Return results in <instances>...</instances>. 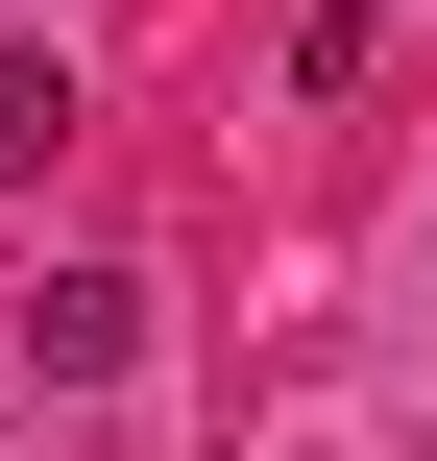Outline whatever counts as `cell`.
<instances>
[{"mask_svg":"<svg viewBox=\"0 0 437 461\" xmlns=\"http://www.w3.org/2000/svg\"><path fill=\"white\" fill-rule=\"evenodd\" d=\"M24 365H49V389H122V365H146V292H122V267H49V292H24Z\"/></svg>","mask_w":437,"mask_h":461,"instance_id":"cell-1","label":"cell"},{"mask_svg":"<svg viewBox=\"0 0 437 461\" xmlns=\"http://www.w3.org/2000/svg\"><path fill=\"white\" fill-rule=\"evenodd\" d=\"M49 146H73V73H49V49H0V170H49Z\"/></svg>","mask_w":437,"mask_h":461,"instance_id":"cell-2","label":"cell"}]
</instances>
